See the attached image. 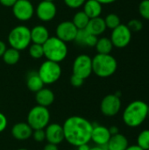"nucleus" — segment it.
Instances as JSON below:
<instances>
[{
  "instance_id": "nucleus-1",
  "label": "nucleus",
  "mask_w": 149,
  "mask_h": 150,
  "mask_svg": "<svg viewBox=\"0 0 149 150\" xmlns=\"http://www.w3.org/2000/svg\"><path fill=\"white\" fill-rule=\"evenodd\" d=\"M64 140L70 145L78 147L91 141L93 124L87 119L74 115L68 118L62 125Z\"/></svg>"
},
{
  "instance_id": "nucleus-2",
  "label": "nucleus",
  "mask_w": 149,
  "mask_h": 150,
  "mask_svg": "<svg viewBox=\"0 0 149 150\" xmlns=\"http://www.w3.org/2000/svg\"><path fill=\"white\" fill-rule=\"evenodd\" d=\"M148 105L142 100L131 102L124 110L123 121L129 127H138L142 125L148 118Z\"/></svg>"
},
{
  "instance_id": "nucleus-3",
  "label": "nucleus",
  "mask_w": 149,
  "mask_h": 150,
  "mask_svg": "<svg viewBox=\"0 0 149 150\" xmlns=\"http://www.w3.org/2000/svg\"><path fill=\"white\" fill-rule=\"evenodd\" d=\"M117 68V60L111 54H97L92 58V73L99 77L106 78L112 76L116 72Z\"/></svg>"
},
{
  "instance_id": "nucleus-4",
  "label": "nucleus",
  "mask_w": 149,
  "mask_h": 150,
  "mask_svg": "<svg viewBox=\"0 0 149 150\" xmlns=\"http://www.w3.org/2000/svg\"><path fill=\"white\" fill-rule=\"evenodd\" d=\"M42 46L44 56L48 61L60 63L64 61L68 55L67 44L56 36L49 37V39Z\"/></svg>"
},
{
  "instance_id": "nucleus-5",
  "label": "nucleus",
  "mask_w": 149,
  "mask_h": 150,
  "mask_svg": "<svg viewBox=\"0 0 149 150\" xmlns=\"http://www.w3.org/2000/svg\"><path fill=\"white\" fill-rule=\"evenodd\" d=\"M8 42L11 47L19 52L29 47L31 45V31L29 27L19 25L13 27L8 34Z\"/></svg>"
},
{
  "instance_id": "nucleus-6",
  "label": "nucleus",
  "mask_w": 149,
  "mask_h": 150,
  "mask_svg": "<svg viewBox=\"0 0 149 150\" xmlns=\"http://www.w3.org/2000/svg\"><path fill=\"white\" fill-rule=\"evenodd\" d=\"M50 117L48 108L37 105L29 111L26 123L32 130L45 129L50 122Z\"/></svg>"
},
{
  "instance_id": "nucleus-7",
  "label": "nucleus",
  "mask_w": 149,
  "mask_h": 150,
  "mask_svg": "<svg viewBox=\"0 0 149 150\" xmlns=\"http://www.w3.org/2000/svg\"><path fill=\"white\" fill-rule=\"evenodd\" d=\"M37 72L44 84H53L60 79L61 68L58 62L47 60L41 63Z\"/></svg>"
},
{
  "instance_id": "nucleus-8",
  "label": "nucleus",
  "mask_w": 149,
  "mask_h": 150,
  "mask_svg": "<svg viewBox=\"0 0 149 150\" xmlns=\"http://www.w3.org/2000/svg\"><path fill=\"white\" fill-rule=\"evenodd\" d=\"M73 75L87 79L92 74V58L85 54L76 57L73 62Z\"/></svg>"
},
{
  "instance_id": "nucleus-9",
  "label": "nucleus",
  "mask_w": 149,
  "mask_h": 150,
  "mask_svg": "<svg viewBox=\"0 0 149 150\" xmlns=\"http://www.w3.org/2000/svg\"><path fill=\"white\" fill-rule=\"evenodd\" d=\"M110 39L113 47L118 48H124L127 47L131 42L132 32L126 25L120 24L118 27L112 30Z\"/></svg>"
},
{
  "instance_id": "nucleus-10",
  "label": "nucleus",
  "mask_w": 149,
  "mask_h": 150,
  "mask_svg": "<svg viewBox=\"0 0 149 150\" xmlns=\"http://www.w3.org/2000/svg\"><path fill=\"white\" fill-rule=\"evenodd\" d=\"M11 8L14 17L21 22L30 20L35 12L34 6L29 0H18Z\"/></svg>"
},
{
  "instance_id": "nucleus-11",
  "label": "nucleus",
  "mask_w": 149,
  "mask_h": 150,
  "mask_svg": "<svg viewBox=\"0 0 149 150\" xmlns=\"http://www.w3.org/2000/svg\"><path fill=\"white\" fill-rule=\"evenodd\" d=\"M121 108V100L116 94L106 95L101 101V112L106 117H113L117 115Z\"/></svg>"
},
{
  "instance_id": "nucleus-12",
  "label": "nucleus",
  "mask_w": 149,
  "mask_h": 150,
  "mask_svg": "<svg viewBox=\"0 0 149 150\" xmlns=\"http://www.w3.org/2000/svg\"><path fill=\"white\" fill-rule=\"evenodd\" d=\"M77 28L72 23V21L66 20L61 22L55 30L56 37L65 43L74 41L77 33Z\"/></svg>"
},
{
  "instance_id": "nucleus-13",
  "label": "nucleus",
  "mask_w": 149,
  "mask_h": 150,
  "mask_svg": "<svg viewBox=\"0 0 149 150\" xmlns=\"http://www.w3.org/2000/svg\"><path fill=\"white\" fill-rule=\"evenodd\" d=\"M57 13V8L54 2L42 0L36 7V15L42 22L52 21Z\"/></svg>"
},
{
  "instance_id": "nucleus-14",
  "label": "nucleus",
  "mask_w": 149,
  "mask_h": 150,
  "mask_svg": "<svg viewBox=\"0 0 149 150\" xmlns=\"http://www.w3.org/2000/svg\"><path fill=\"white\" fill-rule=\"evenodd\" d=\"M44 130L46 134V140L48 143L59 145L64 141V132L62 126L57 123H52L48 124V126Z\"/></svg>"
},
{
  "instance_id": "nucleus-15",
  "label": "nucleus",
  "mask_w": 149,
  "mask_h": 150,
  "mask_svg": "<svg viewBox=\"0 0 149 150\" xmlns=\"http://www.w3.org/2000/svg\"><path fill=\"white\" fill-rule=\"evenodd\" d=\"M111 136L112 134L108 127L101 125H93V129L91 133V141L97 146H100V147L105 146L108 143Z\"/></svg>"
},
{
  "instance_id": "nucleus-16",
  "label": "nucleus",
  "mask_w": 149,
  "mask_h": 150,
  "mask_svg": "<svg viewBox=\"0 0 149 150\" xmlns=\"http://www.w3.org/2000/svg\"><path fill=\"white\" fill-rule=\"evenodd\" d=\"M32 127L26 122H18L11 128V135L18 141H25L32 137Z\"/></svg>"
},
{
  "instance_id": "nucleus-17",
  "label": "nucleus",
  "mask_w": 149,
  "mask_h": 150,
  "mask_svg": "<svg viewBox=\"0 0 149 150\" xmlns=\"http://www.w3.org/2000/svg\"><path fill=\"white\" fill-rule=\"evenodd\" d=\"M31 31V41L34 44L43 45L50 37L47 28L42 25H34Z\"/></svg>"
},
{
  "instance_id": "nucleus-18",
  "label": "nucleus",
  "mask_w": 149,
  "mask_h": 150,
  "mask_svg": "<svg viewBox=\"0 0 149 150\" xmlns=\"http://www.w3.org/2000/svg\"><path fill=\"white\" fill-rule=\"evenodd\" d=\"M128 140L122 134L112 135L108 143L104 146L105 150H126L128 148Z\"/></svg>"
},
{
  "instance_id": "nucleus-19",
  "label": "nucleus",
  "mask_w": 149,
  "mask_h": 150,
  "mask_svg": "<svg viewBox=\"0 0 149 150\" xmlns=\"http://www.w3.org/2000/svg\"><path fill=\"white\" fill-rule=\"evenodd\" d=\"M85 29L89 33L98 37L99 35L103 34L106 30L105 19L101 17L90 18Z\"/></svg>"
},
{
  "instance_id": "nucleus-20",
  "label": "nucleus",
  "mask_w": 149,
  "mask_h": 150,
  "mask_svg": "<svg viewBox=\"0 0 149 150\" xmlns=\"http://www.w3.org/2000/svg\"><path fill=\"white\" fill-rule=\"evenodd\" d=\"M35 100L38 105L48 107L54 101V92L47 88H42L39 91L35 93Z\"/></svg>"
},
{
  "instance_id": "nucleus-21",
  "label": "nucleus",
  "mask_w": 149,
  "mask_h": 150,
  "mask_svg": "<svg viewBox=\"0 0 149 150\" xmlns=\"http://www.w3.org/2000/svg\"><path fill=\"white\" fill-rule=\"evenodd\" d=\"M83 7V11L90 18V19L100 17L103 11L102 4L97 0H86Z\"/></svg>"
},
{
  "instance_id": "nucleus-22",
  "label": "nucleus",
  "mask_w": 149,
  "mask_h": 150,
  "mask_svg": "<svg viewBox=\"0 0 149 150\" xmlns=\"http://www.w3.org/2000/svg\"><path fill=\"white\" fill-rule=\"evenodd\" d=\"M26 86L31 91L35 93L44 88V83L40 79L38 72L31 71L28 73L26 77Z\"/></svg>"
},
{
  "instance_id": "nucleus-23",
  "label": "nucleus",
  "mask_w": 149,
  "mask_h": 150,
  "mask_svg": "<svg viewBox=\"0 0 149 150\" xmlns=\"http://www.w3.org/2000/svg\"><path fill=\"white\" fill-rule=\"evenodd\" d=\"M97 54H110L112 51L113 45L110 38L107 37H102L99 38L97 41V44L95 46Z\"/></svg>"
},
{
  "instance_id": "nucleus-24",
  "label": "nucleus",
  "mask_w": 149,
  "mask_h": 150,
  "mask_svg": "<svg viewBox=\"0 0 149 150\" xmlns=\"http://www.w3.org/2000/svg\"><path fill=\"white\" fill-rule=\"evenodd\" d=\"M2 57L4 63H6L7 65H15L18 62L20 59V53L18 50L10 47L6 49Z\"/></svg>"
},
{
  "instance_id": "nucleus-25",
  "label": "nucleus",
  "mask_w": 149,
  "mask_h": 150,
  "mask_svg": "<svg viewBox=\"0 0 149 150\" xmlns=\"http://www.w3.org/2000/svg\"><path fill=\"white\" fill-rule=\"evenodd\" d=\"M89 21H90V18L84 13V11H79L74 15L72 23L75 25V26L77 28V30H81V29L86 28Z\"/></svg>"
},
{
  "instance_id": "nucleus-26",
  "label": "nucleus",
  "mask_w": 149,
  "mask_h": 150,
  "mask_svg": "<svg viewBox=\"0 0 149 150\" xmlns=\"http://www.w3.org/2000/svg\"><path fill=\"white\" fill-rule=\"evenodd\" d=\"M137 145L143 150L149 149V129H145L140 133L137 138Z\"/></svg>"
},
{
  "instance_id": "nucleus-27",
  "label": "nucleus",
  "mask_w": 149,
  "mask_h": 150,
  "mask_svg": "<svg viewBox=\"0 0 149 150\" xmlns=\"http://www.w3.org/2000/svg\"><path fill=\"white\" fill-rule=\"evenodd\" d=\"M105 19V25H106V28H109V29H115L116 27H118L121 23H120V18L119 17L115 14V13H110L108 14Z\"/></svg>"
},
{
  "instance_id": "nucleus-28",
  "label": "nucleus",
  "mask_w": 149,
  "mask_h": 150,
  "mask_svg": "<svg viewBox=\"0 0 149 150\" xmlns=\"http://www.w3.org/2000/svg\"><path fill=\"white\" fill-rule=\"evenodd\" d=\"M29 54L32 59L39 60L44 56V51H43V46L40 44H34L32 43L29 46Z\"/></svg>"
},
{
  "instance_id": "nucleus-29",
  "label": "nucleus",
  "mask_w": 149,
  "mask_h": 150,
  "mask_svg": "<svg viewBox=\"0 0 149 150\" xmlns=\"http://www.w3.org/2000/svg\"><path fill=\"white\" fill-rule=\"evenodd\" d=\"M139 12L142 18L149 20V0H142L140 3Z\"/></svg>"
},
{
  "instance_id": "nucleus-30",
  "label": "nucleus",
  "mask_w": 149,
  "mask_h": 150,
  "mask_svg": "<svg viewBox=\"0 0 149 150\" xmlns=\"http://www.w3.org/2000/svg\"><path fill=\"white\" fill-rule=\"evenodd\" d=\"M128 26V28L131 30V32H139L142 29L143 27V24L141 20L139 19H132L128 22V24L126 25Z\"/></svg>"
},
{
  "instance_id": "nucleus-31",
  "label": "nucleus",
  "mask_w": 149,
  "mask_h": 150,
  "mask_svg": "<svg viewBox=\"0 0 149 150\" xmlns=\"http://www.w3.org/2000/svg\"><path fill=\"white\" fill-rule=\"evenodd\" d=\"M32 137L37 142H42L46 140V134L44 129H37L32 131Z\"/></svg>"
},
{
  "instance_id": "nucleus-32",
  "label": "nucleus",
  "mask_w": 149,
  "mask_h": 150,
  "mask_svg": "<svg viewBox=\"0 0 149 150\" xmlns=\"http://www.w3.org/2000/svg\"><path fill=\"white\" fill-rule=\"evenodd\" d=\"M65 4L70 9H78L83 6L86 0H63Z\"/></svg>"
},
{
  "instance_id": "nucleus-33",
  "label": "nucleus",
  "mask_w": 149,
  "mask_h": 150,
  "mask_svg": "<svg viewBox=\"0 0 149 150\" xmlns=\"http://www.w3.org/2000/svg\"><path fill=\"white\" fill-rule=\"evenodd\" d=\"M98 38L95 35H92L90 33H88L87 36H86V39H85V41H84V46L85 47H95L96 44H97V41Z\"/></svg>"
},
{
  "instance_id": "nucleus-34",
  "label": "nucleus",
  "mask_w": 149,
  "mask_h": 150,
  "mask_svg": "<svg viewBox=\"0 0 149 150\" xmlns=\"http://www.w3.org/2000/svg\"><path fill=\"white\" fill-rule=\"evenodd\" d=\"M84 83V79L81 78L80 76H77L76 75H72L70 77V83L73 87L75 88H79L81 87Z\"/></svg>"
},
{
  "instance_id": "nucleus-35",
  "label": "nucleus",
  "mask_w": 149,
  "mask_h": 150,
  "mask_svg": "<svg viewBox=\"0 0 149 150\" xmlns=\"http://www.w3.org/2000/svg\"><path fill=\"white\" fill-rule=\"evenodd\" d=\"M7 125H8V120L6 116L4 113L0 112V133L4 132L6 129Z\"/></svg>"
},
{
  "instance_id": "nucleus-36",
  "label": "nucleus",
  "mask_w": 149,
  "mask_h": 150,
  "mask_svg": "<svg viewBox=\"0 0 149 150\" xmlns=\"http://www.w3.org/2000/svg\"><path fill=\"white\" fill-rule=\"evenodd\" d=\"M18 0H0V4L4 7H12Z\"/></svg>"
},
{
  "instance_id": "nucleus-37",
  "label": "nucleus",
  "mask_w": 149,
  "mask_h": 150,
  "mask_svg": "<svg viewBox=\"0 0 149 150\" xmlns=\"http://www.w3.org/2000/svg\"><path fill=\"white\" fill-rule=\"evenodd\" d=\"M6 49H7L6 44L3 40H0V57H2L4 55V54L6 51Z\"/></svg>"
},
{
  "instance_id": "nucleus-38",
  "label": "nucleus",
  "mask_w": 149,
  "mask_h": 150,
  "mask_svg": "<svg viewBox=\"0 0 149 150\" xmlns=\"http://www.w3.org/2000/svg\"><path fill=\"white\" fill-rule=\"evenodd\" d=\"M43 150H59V149H58V145H54V144H52V143H47L44 147Z\"/></svg>"
},
{
  "instance_id": "nucleus-39",
  "label": "nucleus",
  "mask_w": 149,
  "mask_h": 150,
  "mask_svg": "<svg viewBox=\"0 0 149 150\" xmlns=\"http://www.w3.org/2000/svg\"><path fill=\"white\" fill-rule=\"evenodd\" d=\"M109 131H110V133H111L112 135H114V134H119V128L117 127H111L109 128Z\"/></svg>"
},
{
  "instance_id": "nucleus-40",
  "label": "nucleus",
  "mask_w": 149,
  "mask_h": 150,
  "mask_svg": "<svg viewBox=\"0 0 149 150\" xmlns=\"http://www.w3.org/2000/svg\"><path fill=\"white\" fill-rule=\"evenodd\" d=\"M97 1L99 2L103 5V4H111L116 2L117 0H97Z\"/></svg>"
},
{
  "instance_id": "nucleus-41",
  "label": "nucleus",
  "mask_w": 149,
  "mask_h": 150,
  "mask_svg": "<svg viewBox=\"0 0 149 150\" xmlns=\"http://www.w3.org/2000/svg\"><path fill=\"white\" fill-rule=\"evenodd\" d=\"M77 149L78 150H90V147L89 146V144H83V145H80L77 147Z\"/></svg>"
},
{
  "instance_id": "nucleus-42",
  "label": "nucleus",
  "mask_w": 149,
  "mask_h": 150,
  "mask_svg": "<svg viewBox=\"0 0 149 150\" xmlns=\"http://www.w3.org/2000/svg\"><path fill=\"white\" fill-rule=\"evenodd\" d=\"M126 150H143L141 149L138 145H132V146H128V148Z\"/></svg>"
},
{
  "instance_id": "nucleus-43",
  "label": "nucleus",
  "mask_w": 149,
  "mask_h": 150,
  "mask_svg": "<svg viewBox=\"0 0 149 150\" xmlns=\"http://www.w3.org/2000/svg\"><path fill=\"white\" fill-rule=\"evenodd\" d=\"M90 150H105V147H100V146H96L93 148H90Z\"/></svg>"
},
{
  "instance_id": "nucleus-44",
  "label": "nucleus",
  "mask_w": 149,
  "mask_h": 150,
  "mask_svg": "<svg viewBox=\"0 0 149 150\" xmlns=\"http://www.w3.org/2000/svg\"><path fill=\"white\" fill-rule=\"evenodd\" d=\"M148 118H149V105H148Z\"/></svg>"
},
{
  "instance_id": "nucleus-45",
  "label": "nucleus",
  "mask_w": 149,
  "mask_h": 150,
  "mask_svg": "<svg viewBox=\"0 0 149 150\" xmlns=\"http://www.w3.org/2000/svg\"><path fill=\"white\" fill-rule=\"evenodd\" d=\"M17 150H28V149H23V148H22V149H17Z\"/></svg>"
},
{
  "instance_id": "nucleus-46",
  "label": "nucleus",
  "mask_w": 149,
  "mask_h": 150,
  "mask_svg": "<svg viewBox=\"0 0 149 150\" xmlns=\"http://www.w3.org/2000/svg\"><path fill=\"white\" fill-rule=\"evenodd\" d=\"M45 1H49V2H54V0H45Z\"/></svg>"
},
{
  "instance_id": "nucleus-47",
  "label": "nucleus",
  "mask_w": 149,
  "mask_h": 150,
  "mask_svg": "<svg viewBox=\"0 0 149 150\" xmlns=\"http://www.w3.org/2000/svg\"><path fill=\"white\" fill-rule=\"evenodd\" d=\"M148 150H149V149H148Z\"/></svg>"
}]
</instances>
